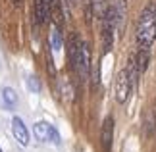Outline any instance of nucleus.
<instances>
[{
	"mask_svg": "<svg viewBox=\"0 0 156 152\" xmlns=\"http://www.w3.org/2000/svg\"><path fill=\"white\" fill-rule=\"evenodd\" d=\"M12 133H14L16 141L20 143L21 147H27L29 144V131H27V127H25V123H23L21 118L12 119Z\"/></svg>",
	"mask_w": 156,
	"mask_h": 152,
	"instance_id": "obj_6",
	"label": "nucleus"
},
{
	"mask_svg": "<svg viewBox=\"0 0 156 152\" xmlns=\"http://www.w3.org/2000/svg\"><path fill=\"white\" fill-rule=\"evenodd\" d=\"M156 39V6L151 4L141 12L137 21V44L139 50H148Z\"/></svg>",
	"mask_w": 156,
	"mask_h": 152,
	"instance_id": "obj_1",
	"label": "nucleus"
},
{
	"mask_svg": "<svg viewBox=\"0 0 156 152\" xmlns=\"http://www.w3.org/2000/svg\"><path fill=\"white\" fill-rule=\"evenodd\" d=\"M14 2H16V4H20V2H21V0H14Z\"/></svg>",
	"mask_w": 156,
	"mask_h": 152,
	"instance_id": "obj_14",
	"label": "nucleus"
},
{
	"mask_svg": "<svg viewBox=\"0 0 156 152\" xmlns=\"http://www.w3.org/2000/svg\"><path fill=\"white\" fill-rule=\"evenodd\" d=\"M58 89H60V96H62L64 102H73L75 90H73V87H71V83L68 81V79H62L60 85H58Z\"/></svg>",
	"mask_w": 156,
	"mask_h": 152,
	"instance_id": "obj_8",
	"label": "nucleus"
},
{
	"mask_svg": "<svg viewBox=\"0 0 156 152\" xmlns=\"http://www.w3.org/2000/svg\"><path fill=\"white\" fill-rule=\"evenodd\" d=\"M27 85H29V89H31L33 93H39V90H41V83H39V79L35 75H31L27 79Z\"/></svg>",
	"mask_w": 156,
	"mask_h": 152,
	"instance_id": "obj_13",
	"label": "nucleus"
},
{
	"mask_svg": "<svg viewBox=\"0 0 156 152\" xmlns=\"http://www.w3.org/2000/svg\"><path fill=\"white\" fill-rule=\"evenodd\" d=\"M73 2H77V0H73Z\"/></svg>",
	"mask_w": 156,
	"mask_h": 152,
	"instance_id": "obj_16",
	"label": "nucleus"
},
{
	"mask_svg": "<svg viewBox=\"0 0 156 152\" xmlns=\"http://www.w3.org/2000/svg\"><path fill=\"white\" fill-rule=\"evenodd\" d=\"M97 2H104V0H97Z\"/></svg>",
	"mask_w": 156,
	"mask_h": 152,
	"instance_id": "obj_15",
	"label": "nucleus"
},
{
	"mask_svg": "<svg viewBox=\"0 0 156 152\" xmlns=\"http://www.w3.org/2000/svg\"><path fill=\"white\" fill-rule=\"evenodd\" d=\"M2 102H4L8 108H16V104H17V94H16V90L10 89V87H4V89H2Z\"/></svg>",
	"mask_w": 156,
	"mask_h": 152,
	"instance_id": "obj_10",
	"label": "nucleus"
},
{
	"mask_svg": "<svg viewBox=\"0 0 156 152\" xmlns=\"http://www.w3.org/2000/svg\"><path fill=\"white\" fill-rule=\"evenodd\" d=\"M145 129L148 135H156V106H152L151 110L147 112L145 118Z\"/></svg>",
	"mask_w": 156,
	"mask_h": 152,
	"instance_id": "obj_9",
	"label": "nucleus"
},
{
	"mask_svg": "<svg viewBox=\"0 0 156 152\" xmlns=\"http://www.w3.org/2000/svg\"><path fill=\"white\" fill-rule=\"evenodd\" d=\"M135 62H137V69H139V73H145L147 65H148V50H139V54L135 56Z\"/></svg>",
	"mask_w": 156,
	"mask_h": 152,
	"instance_id": "obj_11",
	"label": "nucleus"
},
{
	"mask_svg": "<svg viewBox=\"0 0 156 152\" xmlns=\"http://www.w3.org/2000/svg\"><path fill=\"white\" fill-rule=\"evenodd\" d=\"M73 68H75L81 81H87L89 71H91V48H89L87 42H79V50H77V58H75Z\"/></svg>",
	"mask_w": 156,
	"mask_h": 152,
	"instance_id": "obj_2",
	"label": "nucleus"
},
{
	"mask_svg": "<svg viewBox=\"0 0 156 152\" xmlns=\"http://www.w3.org/2000/svg\"><path fill=\"white\" fill-rule=\"evenodd\" d=\"M35 17L43 25L50 17V2L48 0H35Z\"/></svg>",
	"mask_w": 156,
	"mask_h": 152,
	"instance_id": "obj_7",
	"label": "nucleus"
},
{
	"mask_svg": "<svg viewBox=\"0 0 156 152\" xmlns=\"http://www.w3.org/2000/svg\"><path fill=\"white\" fill-rule=\"evenodd\" d=\"M131 89H133V85H131L127 69H122L116 77V102L118 104H125L127 102Z\"/></svg>",
	"mask_w": 156,
	"mask_h": 152,
	"instance_id": "obj_4",
	"label": "nucleus"
},
{
	"mask_svg": "<svg viewBox=\"0 0 156 152\" xmlns=\"http://www.w3.org/2000/svg\"><path fill=\"white\" fill-rule=\"evenodd\" d=\"M50 42H52L54 50H60V48H62V33H60V27L58 25H54L52 33H50Z\"/></svg>",
	"mask_w": 156,
	"mask_h": 152,
	"instance_id": "obj_12",
	"label": "nucleus"
},
{
	"mask_svg": "<svg viewBox=\"0 0 156 152\" xmlns=\"http://www.w3.org/2000/svg\"><path fill=\"white\" fill-rule=\"evenodd\" d=\"M112 141H114V119L106 118L102 123V129H100V144H102L104 152L112 148Z\"/></svg>",
	"mask_w": 156,
	"mask_h": 152,
	"instance_id": "obj_5",
	"label": "nucleus"
},
{
	"mask_svg": "<svg viewBox=\"0 0 156 152\" xmlns=\"http://www.w3.org/2000/svg\"><path fill=\"white\" fill-rule=\"evenodd\" d=\"M33 135L37 137V141L41 143H52V144H60V135L50 123L46 121H39L33 125Z\"/></svg>",
	"mask_w": 156,
	"mask_h": 152,
	"instance_id": "obj_3",
	"label": "nucleus"
}]
</instances>
